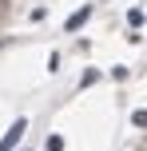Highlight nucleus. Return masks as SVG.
<instances>
[{
  "label": "nucleus",
  "mask_w": 147,
  "mask_h": 151,
  "mask_svg": "<svg viewBox=\"0 0 147 151\" xmlns=\"http://www.w3.org/2000/svg\"><path fill=\"white\" fill-rule=\"evenodd\" d=\"M4 16H8V0H0V20H4Z\"/></svg>",
  "instance_id": "5"
},
{
  "label": "nucleus",
  "mask_w": 147,
  "mask_h": 151,
  "mask_svg": "<svg viewBox=\"0 0 147 151\" xmlns=\"http://www.w3.org/2000/svg\"><path fill=\"white\" fill-rule=\"evenodd\" d=\"M24 127H28V123H24V119H16V123H12V127H8V135H4V139H0V151H12V147H16V139H20V135H24Z\"/></svg>",
  "instance_id": "1"
},
{
  "label": "nucleus",
  "mask_w": 147,
  "mask_h": 151,
  "mask_svg": "<svg viewBox=\"0 0 147 151\" xmlns=\"http://www.w3.org/2000/svg\"><path fill=\"white\" fill-rule=\"evenodd\" d=\"M87 16H92V8H80V12H76V16H68V32H76V28H80V24H84V20H87Z\"/></svg>",
  "instance_id": "2"
},
{
  "label": "nucleus",
  "mask_w": 147,
  "mask_h": 151,
  "mask_svg": "<svg viewBox=\"0 0 147 151\" xmlns=\"http://www.w3.org/2000/svg\"><path fill=\"white\" fill-rule=\"evenodd\" d=\"M131 123H135V127H147V111H135V115H131Z\"/></svg>",
  "instance_id": "4"
},
{
  "label": "nucleus",
  "mask_w": 147,
  "mask_h": 151,
  "mask_svg": "<svg viewBox=\"0 0 147 151\" xmlns=\"http://www.w3.org/2000/svg\"><path fill=\"white\" fill-rule=\"evenodd\" d=\"M48 151H64V139L60 135H48Z\"/></svg>",
  "instance_id": "3"
}]
</instances>
